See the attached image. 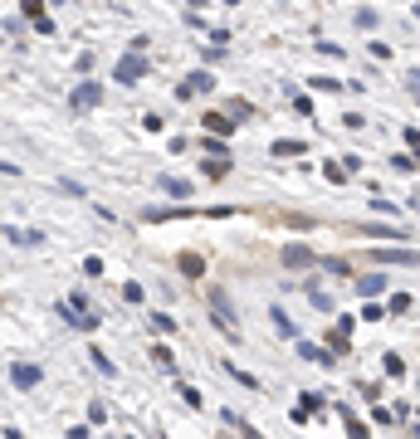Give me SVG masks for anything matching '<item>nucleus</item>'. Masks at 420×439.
I'll return each mask as SVG.
<instances>
[{
  "mask_svg": "<svg viewBox=\"0 0 420 439\" xmlns=\"http://www.w3.org/2000/svg\"><path fill=\"white\" fill-rule=\"evenodd\" d=\"M210 313H215V323H220V332H225L230 342H239V327H235V313H230V298H225L220 288L210 293Z\"/></svg>",
  "mask_w": 420,
  "mask_h": 439,
  "instance_id": "obj_1",
  "label": "nucleus"
},
{
  "mask_svg": "<svg viewBox=\"0 0 420 439\" xmlns=\"http://www.w3.org/2000/svg\"><path fill=\"white\" fill-rule=\"evenodd\" d=\"M98 103H103V88H98L93 79H84V83L69 93V108L74 112H88V108H98Z\"/></svg>",
  "mask_w": 420,
  "mask_h": 439,
  "instance_id": "obj_2",
  "label": "nucleus"
},
{
  "mask_svg": "<svg viewBox=\"0 0 420 439\" xmlns=\"http://www.w3.org/2000/svg\"><path fill=\"white\" fill-rule=\"evenodd\" d=\"M112 74H117V83H137V79L147 74V59H142V49H132V54H122Z\"/></svg>",
  "mask_w": 420,
  "mask_h": 439,
  "instance_id": "obj_3",
  "label": "nucleus"
},
{
  "mask_svg": "<svg viewBox=\"0 0 420 439\" xmlns=\"http://www.w3.org/2000/svg\"><path fill=\"white\" fill-rule=\"evenodd\" d=\"M10 381H15L20 391H29V386H39V366H29V361H15V366H10Z\"/></svg>",
  "mask_w": 420,
  "mask_h": 439,
  "instance_id": "obj_4",
  "label": "nucleus"
},
{
  "mask_svg": "<svg viewBox=\"0 0 420 439\" xmlns=\"http://www.w3.org/2000/svg\"><path fill=\"white\" fill-rule=\"evenodd\" d=\"M284 264H289V269H308V264H313V249H308V244H284Z\"/></svg>",
  "mask_w": 420,
  "mask_h": 439,
  "instance_id": "obj_5",
  "label": "nucleus"
},
{
  "mask_svg": "<svg viewBox=\"0 0 420 439\" xmlns=\"http://www.w3.org/2000/svg\"><path fill=\"white\" fill-rule=\"evenodd\" d=\"M376 264H411V269H416L420 254L416 249H376Z\"/></svg>",
  "mask_w": 420,
  "mask_h": 439,
  "instance_id": "obj_6",
  "label": "nucleus"
},
{
  "mask_svg": "<svg viewBox=\"0 0 420 439\" xmlns=\"http://www.w3.org/2000/svg\"><path fill=\"white\" fill-rule=\"evenodd\" d=\"M201 127H206L210 137H230V132H235V122H230L225 112H206V117H201Z\"/></svg>",
  "mask_w": 420,
  "mask_h": 439,
  "instance_id": "obj_7",
  "label": "nucleus"
},
{
  "mask_svg": "<svg viewBox=\"0 0 420 439\" xmlns=\"http://www.w3.org/2000/svg\"><path fill=\"white\" fill-rule=\"evenodd\" d=\"M357 293H362V298H381V293H386V278H381V273H367V278H357Z\"/></svg>",
  "mask_w": 420,
  "mask_h": 439,
  "instance_id": "obj_8",
  "label": "nucleus"
},
{
  "mask_svg": "<svg viewBox=\"0 0 420 439\" xmlns=\"http://www.w3.org/2000/svg\"><path fill=\"white\" fill-rule=\"evenodd\" d=\"M5 239H10V244H39L44 234H39V229H20V224H5Z\"/></svg>",
  "mask_w": 420,
  "mask_h": 439,
  "instance_id": "obj_9",
  "label": "nucleus"
},
{
  "mask_svg": "<svg viewBox=\"0 0 420 439\" xmlns=\"http://www.w3.org/2000/svg\"><path fill=\"white\" fill-rule=\"evenodd\" d=\"M176 269H181L186 278H201V273H206V259H201V254H181V259H176Z\"/></svg>",
  "mask_w": 420,
  "mask_h": 439,
  "instance_id": "obj_10",
  "label": "nucleus"
},
{
  "mask_svg": "<svg viewBox=\"0 0 420 439\" xmlns=\"http://www.w3.org/2000/svg\"><path fill=\"white\" fill-rule=\"evenodd\" d=\"M162 191L176 201H191V181H176V176H162Z\"/></svg>",
  "mask_w": 420,
  "mask_h": 439,
  "instance_id": "obj_11",
  "label": "nucleus"
},
{
  "mask_svg": "<svg viewBox=\"0 0 420 439\" xmlns=\"http://www.w3.org/2000/svg\"><path fill=\"white\" fill-rule=\"evenodd\" d=\"M186 83H191V93H210V88H215V74H210V69H196Z\"/></svg>",
  "mask_w": 420,
  "mask_h": 439,
  "instance_id": "obj_12",
  "label": "nucleus"
},
{
  "mask_svg": "<svg viewBox=\"0 0 420 439\" xmlns=\"http://www.w3.org/2000/svg\"><path fill=\"white\" fill-rule=\"evenodd\" d=\"M298 356H308V361H317V366H332V356H327L322 346H313V342H298Z\"/></svg>",
  "mask_w": 420,
  "mask_h": 439,
  "instance_id": "obj_13",
  "label": "nucleus"
},
{
  "mask_svg": "<svg viewBox=\"0 0 420 439\" xmlns=\"http://www.w3.org/2000/svg\"><path fill=\"white\" fill-rule=\"evenodd\" d=\"M88 356H93V366H98V376H107V381H112V376H117V366H112V361H107L103 351H98V346H93V351H88Z\"/></svg>",
  "mask_w": 420,
  "mask_h": 439,
  "instance_id": "obj_14",
  "label": "nucleus"
},
{
  "mask_svg": "<svg viewBox=\"0 0 420 439\" xmlns=\"http://www.w3.org/2000/svg\"><path fill=\"white\" fill-rule=\"evenodd\" d=\"M362 318H367V323H381V318H391V308H381V303H372V298H367V308H362Z\"/></svg>",
  "mask_w": 420,
  "mask_h": 439,
  "instance_id": "obj_15",
  "label": "nucleus"
},
{
  "mask_svg": "<svg viewBox=\"0 0 420 439\" xmlns=\"http://www.w3.org/2000/svg\"><path fill=\"white\" fill-rule=\"evenodd\" d=\"M152 361H157L162 371H171V366H176V356H171V346H152Z\"/></svg>",
  "mask_w": 420,
  "mask_h": 439,
  "instance_id": "obj_16",
  "label": "nucleus"
},
{
  "mask_svg": "<svg viewBox=\"0 0 420 439\" xmlns=\"http://www.w3.org/2000/svg\"><path fill=\"white\" fill-rule=\"evenodd\" d=\"M274 156H303V142H274Z\"/></svg>",
  "mask_w": 420,
  "mask_h": 439,
  "instance_id": "obj_17",
  "label": "nucleus"
},
{
  "mask_svg": "<svg viewBox=\"0 0 420 439\" xmlns=\"http://www.w3.org/2000/svg\"><path fill=\"white\" fill-rule=\"evenodd\" d=\"M269 318H274V327L284 332V337H294V323H289V318H284V308H269Z\"/></svg>",
  "mask_w": 420,
  "mask_h": 439,
  "instance_id": "obj_18",
  "label": "nucleus"
},
{
  "mask_svg": "<svg viewBox=\"0 0 420 439\" xmlns=\"http://www.w3.org/2000/svg\"><path fill=\"white\" fill-rule=\"evenodd\" d=\"M152 327L166 337V332H176V318H166V313H152Z\"/></svg>",
  "mask_w": 420,
  "mask_h": 439,
  "instance_id": "obj_19",
  "label": "nucleus"
},
{
  "mask_svg": "<svg viewBox=\"0 0 420 439\" xmlns=\"http://www.w3.org/2000/svg\"><path fill=\"white\" fill-rule=\"evenodd\" d=\"M322 176H327L332 186H342V181H347V166H332V161H327V166H322Z\"/></svg>",
  "mask_w": 420,
  "mask_h": 439,
  "instance_id": "obj_20",
  "label": "nucleus"
},
{
  "mask_svg": "<svg viewBox=\"0 0 420 439\" xmlns=\"http://www.w3.org/2000/svg\"><path fill=\"white\" fill-rule=\"evenodd\" d=\"M372 239H406V234L391 229V224H372Z\"/></svg>",
  "mask_w": 420,
  "mask_h": 439,
  "instance_id": "obj_21",
  "label": "nucleus"
},
{
  "mask_svg": "<svg viewBox=\"0 0 420 439\" xmlns=\"http://www.w3.org/2000/svg\"><path fill=\"white\" fill-rule=\"evenodd\" d=\"M386 308H391V313H406V308H411V293H391Z\"/></svg>",
  "mask_w": 420,
  "mask_h": 439,
  "instance_id": "obj_22",
  "label": "nucleus"
},
{
  "mask_svg": "<svg viewBox=\"0 0 420 439\" xmlns=\"http://www.w3.org/2000/svg\"><path fill=\"white\" fill-rule=\"evenodd\" d=\"M230 376H235V381H239V386H244V391H259V381H254V376H249V371H239V366H230Z\"/></svg>",
  "mask_w": 420,
  "mask_h": 439,
  "instance_id": "obj_23",
  "label": "nucleus"
},
{
  "mask_svg": "<svg viewBox=\"0 0 420 439\" xmlns=\"http://www.w3.org/2000/svg\"><path fill=\"white\" fill-rule=\"evenodd\" d=\"M181 400H186L191 410H206V400H201V391H191V386H181Z\"/></svg>",
  "mask_w": 420,
  "mask_h": 439,
  "instance_id": "obj_24",
  "label": "nucleus"
},
{
  "mask_svg": "<svg viewBox=\"0 0 420 439\" xmlns=\"http://www.w3.org/2000/svg\"><path fill=\"white\" fill-rule=\"evenodd\" d=\"M308 88H317V93H337L342 83H337V79H308Z\"/></svg>",
  "mask_w": 420,
  "mask_h": 439,
  "instance_id": "obj_25",
  "label": "nucleus"
},
{
  "mask_svg": "<svg viewBox=\"0 0 420 439\" xmlns=\"http://www.w3.org/2000/svg\"><path fill=\"white\" fill-rule=\"evenodd\" d=\"M308 298H313V308H322V313H327V308H332V298H327V293H322V288H308Z\"/></svg>",
  "mask_w": 420,
  "mask_h": 439,
  "instance_id": "obj_26",
  "label": "nucleus"
},
{
  "mask_svg": "<svg viewBox=\"0 0 420 439\" xmlns=\"http://www.w3.org/2000/svg\"><path fill=\"white\" fill-rule=\"evenodd\" d=\"M84 273H93V278H98V273H103V259H98V254H88V259H84Z\"/></svg>",
  "mask_w": 420,
  "mask_h": 439,
  "instance_id": "obj_27",
  "label": "nucleus"
},
{
  "mask_svg": "<svg viewBox=\"0 0 420 439\" xmlns=\"http://www.w3.org/2000/svg\"><path fill=\"white\" fill-rule=\"evenodd\" d=\"M322 269H327V273H337V278H347V264H342V259H322Z\"/></svg>",
  "mask_w": 420,
  "mask_h": 439,
  "instance_id": "obj_28",
  "label": "nucleus"
},
{
  "mask_svg": "<svg viewBox=\"0 0 420 439\" xmlns=\"http://www.w3.org/2000/svg\"><path fill=\"white\" fill-rule=\"evenodd\" d=\"M401 371H406V361H401V356L391 351V356H386V376H401Z\"/></svg>",
  "mask_w": 420,
  "mask_h": 439,
  "instance_id": "obj_29",
  "label": "nucleus"
},
{
  "mask_svg": "<svg viewBox=\"0 0 420 439\" xmlns=\"http://www.w3.org/2000/svg\"><path fill=\"white\" fill-rule=\"evenodd\" d=\"M20 5H25V15H29V20H39V15H44V0H20Z\"/></svg>",
  "mask_w": 420,
  "mask_h": 439,
  "instance_id": "obj_30",
  "label": "nucleus"
},
{
  "mask_svg": "<svg viewBox=\"0 0 420 439\" xmlns=\"http://www.w3.org/2000/svg\"><path fill=\"white\" fill-rule=\"evenodd\" d=\"M191 5H210V0H191Z\"/></svg>",
  "mask_w": 420,
  "mask_h": 439,
  "instance_id": "obj_31",
  "label": "nucleus"
}]
</instances>
